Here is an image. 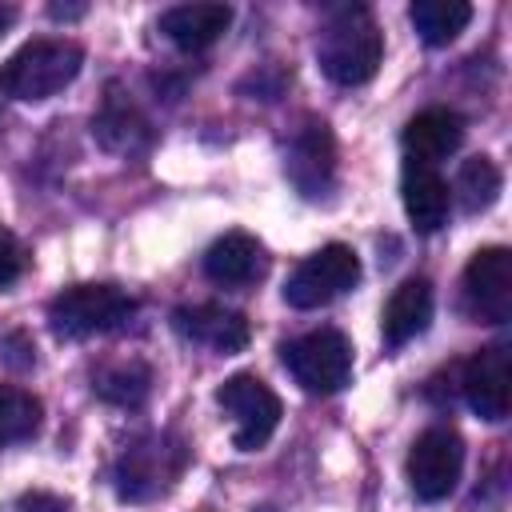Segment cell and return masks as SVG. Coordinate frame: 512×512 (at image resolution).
Masks as SVG:
<instances>
[{
	"label": "cell",
	"mask_w": 512,
	"mask_h": 512,
	"mask_svg": "<svg viewBox=\"0 0 512 512\" xmlns=\"http://www.w3.org/2000/svg\"><path fill=\"white\" fill-rule=\"evenodd\" d=\"M48 12H52V16H56V20H60V16H80V12H84V8H64V4H52V8H48Z\"/></svg>",
	"instance_id": "26"
},
{
	"label": "cell",
	"mask_w": 512,
	"mask_h": 512,
	"mask_svg": "<svg viewBox=\"0 0 512 512\" xmlns=\"http://www.w3.org/2000/svg\"><path fill=\"white\" fill-rule=\"evenodd\" d=\"M92 388L100 400L108 404H120V408H136L148 400L152 392V372L144 360H120V364H108L92 376Z\"/></svg>",
	"instance_id": "20"
},
{
	"label": "cell",
	"mask_w": 512,
	"mask_h": 512,
	"mask_svg": "<svg viewBox=\"0 0 512 512\" xmlns=\"http://www.w3.org/2000/svg\"><path fill=\"white\" fill-rule=\"evenodd\" d=\"M408 20H412V28L420 32L424 44L444 48L468 28L472 4H464V0H416L408 8Z\"/></svg>",
	"instance_id": "19"
},
{
	"label": "cell",
	"mask_w": 512,
	"mask_h": 512,
	"mask_svg": "<svg viewBox=\"0 0 512 512\" xmlns=\"http://www.w3.org/2000/svg\"><path fill=\"white\" fill-rule=\"evenodd\" d=\"M40 428V400L24 388L0 384V448L28 440Z\"/></svg>",
	"instance_id": "22"
},
{
	"label": "cell",
	"mask_w": 512,
	"mask_h": 512,
	"mask_svg": "<svg viewBox=\"0 0 512 512\" xmlns=\"http://www.w3.org/2000/svg\"><path fill=\"white\" fill-rule=\"evenodd\" d=\"M216 404L232 416L236 432H232V444L240 452H256L268 444V436L276 432L280 424V396L252 372H236L228 376L220 388H216Z\"/></svg>",
	"instance_id": "6"
},
{
	"label": "cell",
	"mask_w": 512,
	"mask_h": 512,
	"mask_svg": "<svg viewBox=\"0 0 512 512\" xmlns=\"http://www.w3.org/2000/svg\"><path fill=\"white\" fill-rule=\"evenodd\" d=\"M24 268H28V248L20 244L16 232L0 228V288L4 284H16L24 276Z\"/></svg>",
	"instance_id": "23"
},
{
	"label": "cell",
	"mask_w": 512,
	"mask_h": 512,
	"mask_svg": "<svg viewBox=\"0 0 512 512\" xmlns=\"http://www.w3.org/2000/svg\"><path fill=\"white\" fill-rule=\"evenodd\" d=\"M460 468H464V440H460V432L448 428V424L424 428V432L412 440L408 464H404L412 492H416L420 500H428V504L452 496V488H456V480H460Z\"/></svg>",
	"instance_id": "7"
},
{
	"label": "cell",
	"mask_w": 512,
	"mask_h": 512,
	"mask_svg": "<svg viewBox=\"0 0 512 512\" xmlns=\"http://www.w3.org/2000/svg\"><path fill=\"white\" fill-rule=\"evenodd\" d=\"M232 24V8L228 4H176L168 12H160V32L184 48V52H200L208 44H216Z\"/></svg>",
	"instance_id": "16"
},
{
	"label": "cell",
	"mask_w": 512,
	"mask_h": 512,
	"mask_svg": "<svg viewBox=\"0 0 512 512\" xmlns=\"http://www.w3.org/2000/svg\"><path fill=\"white\" fill-rule=\"evenodd\" d=\"M400 200H404V212H408V220H412L416 232H440L444 220H448L452 192H448V180H444L432 164L404 160Z\"/></svg>",
	"instance_id": "14"
},
{
	"label": "cell",
	"mask_w": 512,
	"mask_h": 512,
	"mask_svg": "<svg viewBox=\"0 0 512 512\" xmlns=\"http://www.w3.org/2000/svg\"><path fill=\"white\" fill-rule=\"evenodd\" d=\"M172 328H176L184 340H192V344H200V348H212V352H224V356L240 352V348L248 344V336H252L248 316L236 312V308H224V304L176 308V312H172Z\"/></svg>",
	"instance_id": "12"
},
{
	"label": "cell",
	"mask_w": 512,
	"mask_h": 512,
	"mask_svg": "<svg viewBox=\"0 0 512 512\" xmlns=\"http://www.w3.org/2000/svg\"><path fill=\"white\" fill-rule=\"evenodd\" d=\"M188 464V448L180 436L172 432H148V436H136L120 460H116V492L120 500H156L160 492H168L176 484V476L184 472Z\"/></svg>",
	"instance_id": "3"
},
{
	"label": "cell",
	"mask_w": 512,
	"mask_h": 512,
	"mask_svg": "<svg viewBox=\"0 0 512 512\" xmlns=\"http://www.w3.org/2000/svg\"><path fill=\"white\" fill-rule=\"evenodd\" d=\"M268 272V252L248 232H224L204 252V276L220 288H248Z\"/></svg>",
	"instance_id": "13"
},
{
	"label": "cell",
	"mask_w": 512,
	"mask_h": 512,
	"mask_svg": "<svg viewBox=\"0 0 512 512\" xmlns=\"http://www.w3.org/2000/svg\"><path fill=\"white\" fill-rule=\"evenodd\" d=\"M84 64V48L64 36H40L28 40L20 52H12L0 68V92L12 100H48L60 88L76 80Z\"/></svg>",
	"instance_id": "2"
},
{
	"label": "cell",
	"mask_w": 512,
	"mask_h": 512,
	"mask_svg": "<svg viewBox=\"0 0 512 512\" xmlns=\"http://www.w3.org/2000/svg\"><path fill=\"white\" fill-rule=\"evenodd\" d=\"M12 20H16V8L12 4H0V36L12 28Z\"/></svg>",
	"instance_id": "25"
},
{
	"label": "cell",
	"mask_w": 512,
	"mask_h": 512,
	"mask_svg": "<svg viewBox=\"0 0 512 512\" xmlns=\"http://www.w3.org/2000/svg\"><path fill=\"white\" fill-rule=\"evenodd\" d=\"M16 508H20V512H68L72 504H68V496H60V492L32 488V492H24V496L16 500Z\"/></svg>",
	"instance_id": "24"
},
{
	"label": "cell",
	"mask_w": 512,
	"mask_h": 512,
	"mask_svg": "<svg viewBox=\"0 0 512 512\" xmlns=\"http://www.w3.org/2000/svg\"><path fill=\"white\" fill-rule=\"evenodd\" d=\"M284 172L296 184V192L308 196V200H316L332 188V180H336V140H332L324 120L308 116L296 128V136L284 152Z\"/></svg>",
	"instance_id": "10"
},
{
	"label": "cell",
	"mask_w": 512,
	"mask_h": 512,
	"mask_svg": "<svg viewBox=\"0 0 512 512\" xmlns=\"http://www.w3.org/2000/svg\"><path fill=\"white\" fill-rule=\"evenodd\" d=\"M500 184H504V176H500L496 160L472 156V160H464L460 172H456V200H460L464 212H484V208L496 204Z\"/></svg>",
	"instance_id": "21"
},
{
	"label": "cell",
	"mask_w": 512,
	"mask_h": 512,
	"mask_svg": "<svg viewBox=\"0 0 512 512\" xmlns=\"http://www.w3.org/2000/svg\"><path fill=\"white\" fill-rule=\"evenodd\" d=\"M316 56H320V68H324L328 80H336L344 88L368 84L376 76L380 60H384L380 24L372 20L368 8L344 4L324 20L320 40H316Z\"/></svg>",
	"instance_id": "1"
},
{
	"label": "cell",
	"mask_w": 512,
	"mask_h": 512,
	"mask_svg": "<svg viewBox=\"0 0 512 512\" xmlns=\"http://www.w3.org/2000/svg\"><path fill=\"white\" fill-rule=\"evenodd\" d=\"M92 132L100 136L104 148H112V152H132V148H140V144L148 140V120L136 112L132 100H124V96L112 88L108 100H104V108H100L96 120H92Z\"/></svg>",
	"instance_id": "18"
},
{
	"label": "cell",
	"mask_w": 512,
	"mask_h": 512,
	"mask_svg": "<svg viewBox=\"0 0 512 512\" xmlns=\"http://www.w3.org/2000/svg\"><path fill=\"white\" fill-rule=\"evenodd\" d=\"M464 308L480 324H504L512 316V252L480 248L464 268Z\"/></svg>",
	"instance_id": "9"
},
{
	"label": "cell",
	"mask_w": 512,
	"mask_h": 512,
	"mask_svg": "<svg viewBox=\"0 0 512 512\" xmlns=\"http://www.w3.org/2000/svg\"><path fill=\"white\" fill-rule=\"evenodd\" d=\"M280 356H284V368L292 372V380L312 396H332L352 376V344L336 328L304 332V336L288 340L280 348Z\"/></svg>",
	"instance_id": "5"
},
{
	"label": "cell",
	"mask_w": 512,
	"mask_h": 512,
	"mask_svg": "<svg viewBox=\"0 0 512 512\" xmlns=\"http://www.w3.org/2000/svg\"><path fill=\"white\" fill-rule=\"evenodd\" d=\"M136 312V300L120 284H72L48 300V324L56 336L84 340L120 328Z\"/></svg>",
	"instance_id": "4"
},
{
	"label": "cell",
	"mask_w": 512,
	"mask_h": 512,
	"mask_svg": "<svg viewBox=\"0 0 512 512\" xmlns=\"http://www.w3.org/2000/svg\"><path fill=\"white\" fill-rule=\"evenodd\" d=\"M428 320H432V284L424 276H408L404 284H396V292L384 304V316H380L384 344L388 348L408 344L428 328Z\"/></svg>",
	"instance_id": "17"
},
{
	"label": "cell",
	"mask_w": 512,
	"mask_h": 512,
	"mask_svg": "<svg viewBox=\"0 0 512 512\" xmlns=\"http://www.w3.org/2000/svg\"><path fill=\"white\" fill-rule=\"evenodd\" d=\"M360 280V256L348 244H324L308 260H300L284 284V300L292 308H324L344 296Z\"/></svg>",
	"instance_id": "8"
},
{
	"label": "cell",
	"mask_w": 512,
	"mask_h": 512,
	"mask_svg": "<svg viewBox=\"0 0 512 512\" xmlns=\"http://www.w3.org/2000/svg\"><path fill=\"white\" fill-rule=\"evenodd\" d=\"M460 140H464V120L452 108H424L400 132V144H404L408 160L432 164V168H436V160L452 156L460 148Z\"/></svg>",
	"instance_id": "15"
},
{
	"label": "cell",
	"mask_w": 512,
	"mask_h": 512,
	"mask_svg": "<svg viewBox=\"0 0 512 512\" xmlns=\"http://www.w3.org/2000/svg\"><path fill=\"white\" fill-rule=\"evenodd\" d=\"M464 400L480 420H504L512 408V352L508 344H488L464 364Z\"/></svg>",
	"instance_id": "11"
}]
</instances>
